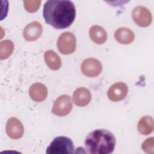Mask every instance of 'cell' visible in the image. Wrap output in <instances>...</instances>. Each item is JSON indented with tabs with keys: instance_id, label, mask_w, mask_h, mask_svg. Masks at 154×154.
I'll use <instances>...</instances> for the list:
<instances>
[{
	"instance_id": "1",
	"label": "cell",
	"mask_w": 154,
	"mask_h": 154,
	"mask_svg": "<svg viewBox=\"0 0 154 154\" xmlns=\"http://www.w3.org/2000/svg\"><path fill=\"white\" fill-rule=\"evenodd\" d=\"M43 16L46 23L56 29H64L70 26L75 19V7L70 1H47L44 4Z\"/></svg>"
},
{
	"instance_id": "2",
	"label": "cell",
	"mask_w": 154,
	"mask_h": 154,
	"mask_svg": "<svg viewBox=\"0 0 154 154\" xmlns=\"http://www.w3.org/2000/svg\"><path fill=\"white\" fill-rule=\"evenodd\" d=\"M84 144L88 153L108 154L114 150L116 138L112 132L106 129H96L87 135Z\"/></svg>"
},
{
	"instance_id": "3",
	"label": "cell",
	"mask_w": 154,
	"mask_h": 154,
	"mask_svg": "<svg viewBox=\"0 0 154 154\" xmlns=\"http://www.w3.org/2000/svg\"><path fill=\"white\" fill-rule=\"evenodd\" d=\"M75 152V147L72 140L64 136L55 138L48 147L47 154L73 153Z\"/></svg>"
},
{
	"instance_id": "4",
	"label": "cell",
	"mask_w": 154,
	"mask_h": 154,
	"mask_svg": "<svg viewBox=\"0 0 154 154\" xmlns=\"http://www.w3.org/2000/svg\"><path fill=\"white\" fill-rule=\"evenodd\" d=\"M57 45L58 51L62 54H71L76 49L75 37L70 32H64L58 37Z\"/></svg>"
},
{
	"instance_id": "5",
	"label": "cell",
	"mask_w": 154,
	"mask_h": 154,
	"mask_svg": "<svg viewBox=\"0 0 154 154\" xmlns=\"http://www.w3.org/2000/svg\"><path fill=\"white\" fill-rule=\"evenodd\" d=\"M132 17L135 23L141 27L149 26L152 20V16L148 8L143 6H137L132 11Z\"/></svg>"
},
{
	"instance_id": "6",
	"label": "cell",
	"mask_w": 154,
	"mask_h": 154,
	"mask_svg": "<svg viewBox=\"0 0 154 154\" xmlns=\"http://www.w3.org/2000/svg\"><path fill=\"white\" fill-rule=\"evenodd\" d=\"M72 108V103L69 96H60L54 102L52 112L58 116H65L70 113Z\"/></svg>"
},
{
	"instance_id": "7",
	"label": "cell",
	"mask_w": 154,
	"mask_h": 154,
	"mask_svg": "<svg viewBox=\"0 0 154 154\" xmlns=\"http://www.w3.org/2000/svg\"><path fill=\"white\" fill-rule=\"evenodd\" d=\"M82 73L88 77L98 76L102 70V65L100 61L94 58L85 59L81 66Z\"/></svg>"
},
{
	"instance_id": "8",
	"label": "cell",
	"mask_w": 154,
	"mask_h": 154,
	"mask_svg": "<svg viewBox=\"0 0 154 154\" xmlns=\"http://www.w3.org/2000/svg\"><path fill=\"white\" fill-rule=\"evenodd\" d=\"M128 88L125 83L119 82L112 84L109 88L107 95L109 100L119 102L123 100L127 95Z\"/></svg>"
},
{
	"instance_id": "9",
	"label": "cell",
	"mask_w": 154,
	"mask_h": 154,
	"mask_svg": "<svg viewBox=\"0 0 154 154\" xmlns=\"http://www.w3.org/2000/svg\"><path fill=\"white\" fill-rule=\"evenodd\" d=\"M6 132L10 138L14 140L19 139L23 135V125L16 117H11L6 124Z\"/></svg>"
},
{
	"instance_id": "10",
	"label": "cell",
	"mask_w": 154,
	"mask_h": 154,
	"mask_svg": "<svg viewBox=\"0 0 154 154\" xmlns=\"http://www.w3.org/2000/svg\"><path fill=\"white\" fill-rule=\"evenodd\" d=\"M43 28L40 23L36 21L32 22L25 27L23 31V36L28 42L34 41L40 37Z\"/></svg>"
},
{
	"instance_id": "11",
	"label": "cell",
	"mask_w": 154,
	"mask_h": 154,
	"mask_svg": "<svg viewBox=\"0 0 154 154\" xmlns=\"http://www.w3.org/2000/svg\"><path fill=\"white\" fill-rule=\"evenodd\" d=\"M29 94L34 101L41 102L47 97L48 90L44 84L36 82L31 85L29 90Z\"/></svg>"
},
{
	"instance_id": "12",
	"label": "cell",
	"mask_w": 154,
	"mask_h": 154,
	"mask_svg": "<svg viewBox=\"0 0 154 154\" xmlns=\"http://www.w3.org/2000/svg\"><path fill=\"white\" fill-rule=\"evenodd\" d=\"M91 99L90 90L84 87L77 88L73 93V100L78 106H85L87 105Z\"/></svg>"
},
{
	"instance_id": "13",
	"label": "cell",
	"mask_w": 154,
	"mask_h": 154,
	"mask_svg": "<svg viewBox=\"0 0 154 154\" xmlns=\"http://www.w3.org/2000/svg\"><path fill=\"white\" fill-rule=\"evenodd\" d=\"M114 37L120 43L128 45L134 41L135 35L132 30L128 28L122 27L117 29L115 32Z\"/></svg>"
},
{
	"instance_id": "14",
	"label": "cell",
	"mask_w": 154,
	"mask_h": 154,
	"mask_svg": "<svg viewBox=\"0 0 154 154\" xmlns=\"http://www.w3.org/2000/svg\"><path fill=\"white\" fill-rule=\"evenodd\" d=\"M89 35L91 40L96 44H103L107 38L106 31L100 26L93 25L89 31Z\"/></svg>"
},
{
	"instance_id": "15",
	"label": "cell",
	"mask_w": 154,
	"mask_h": 154,
	"mask_svg": "<svg viewBox=\"0 0 154 154\" xmlns=\"http://www.w3.org/2000/svg\"><path fill=\"white\" fill-rule=\"evenodd\" d=\"M153 119L151 116H144L138 122L137 128L138 132L143 135H147L153 131Z\"/></svg>"
},
{
	"instance_id": "16",
	"label": "cell",
	"mask_w": 154,
	"mask_h": 154,
	"mask_svg": "<svg viewBox=\"0 0 154 154\" xmlns=\"http://www.w3.org/2000/svg\"><path fill=\"white\" fill-rule=\"evenodd\" d=\"M45 61L47 66L52 70H58L61 66V61L59 55L54 51L49 50L44 55Z\"/></svg>"
},
{
	"instance_id": "17",
	"label": "cell",
	"mask_w": 154,
	"mask_h": 154,
	"mask_svg": "<svg viewBox=\"0 0 154 154\" xmlns=\"http://www.w3.org/2000/svg\"><path fill=\"white\" fill-rule=\"evenodd\" d=\"M14 50V44L10 40H5L0 43V59L1 60L8 58Z\"/></svg>"
},
{
	"instance_id": "18",
	"label": "cell",
	"mask_w": 154,
	"mask_h": 154,
	"mask_svg": "<svg viewBox=\"0 0 154 154\" xmlns=\"http://www.w3.org/2000/svg\"><path fill=\"white\" fill-rule=\"evenodd\" d=\"M41 1H25L23 4L25 10L29 13L35 12L39 8Z\"/></svg>"
},
{
	"instance_id": "19",
	"label": "cell",
	"mask_w": 154,
	"mask_h": 154,
	"mask_svg": "<svg viewBox=\"0 0 154 154\" xmlns=\"http://www.w3.org/2000/svg\"><path fill=\"white\" fill-rule=\"evenodd\" d=\"M153 137H150L146 140L142 144L141 148L144 152H145L147 153H150L153 154Z\"/></svg>"
}]
</instances>
